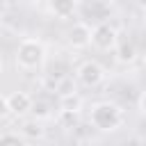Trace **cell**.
I'll return each instance as SVG.
<instances>
[{
	"instance_id": "obj_1",
	"label": "cell",
	"mask_w": 146,
	"mask_h": 146,
	"mask_svg": "<svg viewBox=\"0 0 146 146\" xmlns=\"http://www.w3.org/2000/svg\"><path fill=\"white\" fill-rule=\"evenodd\" d=\"M89 123L98 132H116L123 125V110L112 100H100L91 105Z\"/></svg>"
},
{
	"instance_id": "obj_2",
	"label": "cell",
	"mask_w": 146,
	"mask_h": 146,
	"mask_svg": "<svg viewBox=\"0 0 146 146\" xmlns=\"http://www.w3.org/2000/svg\"><path fill=\"white\" fill-rule=\"evenodd\" d=\"M46 62V46L41 39L25 36L16 48V66L21 71H36Z\"/></svg>"
},
{
	"instance_id": "obj_3",
	"label": "cell",
	"mask_w": 146,
	"mask_h": 146,
	"mask_svg": "<svg viewBox=\"0 0 146 146\" xmlns=\"http://www.w3.org/2000/svg\"><path fill=\"white\" fill-rule=\"evenodd\" d=\"M91 46L98 50H114L119 46V32L112 23L103 21L91 27Z\"/></svg>"
},
{
	"instance_id": "obj_4",
	"label": "cell",
	"mask_w": 146,
	"mask_h": 146,
	"mask_svg": "<svg viewBox=\"0 0 146 146\" xmlns=\"http://www.w3.org/2000/svg\"><path fill=\"white\" fill-rule=\"evenodd\" d=\"M75 78H78V82L84 84V87H98V84L105 80V68H103L96 59H84V62L78 66Z\"/></svg>"
},
{
	"instance_id": "obj_5",
	"label": "cell",
	"mask_w": 146,
	"mask_h": 146,
	"mask_svg": "<svg viewBox=\"0 0 146 146\" xmlns=\"http://www.w3.org/2000/svg\"><path fill=\"white\" fill-rule=\"evenodd\" d=\"M66 39H68V46L75 48V50L89 48L91 46V27L87 23H82V21L80 23H73L71 30H68V34H66Z\"/></svg>"
},
{
	"instance_id": "obj_6",
	"label": "cell",
	"mask_w": 146,
	"mask_h": 146,
	"mask_svg": "<svg viewBox=\"0 0 146 146\" xmlns=\"http://www.w3.org/2000/svg\"><path fill=\"white\" fill-rule=\"evenodd\" d=\"M7 103H9V112L11 116H18L23 119L25 114L32 112V105H34V98L27 94V91H14L7 96Z\"/></svg>"
},
{
	"instance_id": "obj_7",
	"label": "cell",
	"mask_w": 146,
	"mask_h": 146,
	"mask_svg": "<svg viewBox=\"0 0 146 146\" xmlns=\"http://www.w3.org/2000/svg\"><path fill=\"white\" fill-rule=\"evenodd\" d=\"M75 9H78V2H73V0H52V2L48 5V11H50L55 18H59V21L71 18V16L75 14Z\"/></svg>"
},
{
	"instance_id": "obj_8",
	"label": "cell",
	"mask_w": 146,
	"mask_h": 146,
	"mask_svg": "<svg viewBox=\"0 0 146 146\" xmlns=\"http://www.w3.org/2000/svg\"><path fill=\"white\" fill-rule=\"evenodd\" d=\"M82 110V96L75 91V94H68V96H59V114H71V116H78Z\"/></svg>"
},
{
	"instance_id": "obj_9",
	"label": "cell",
	"mask_w": 146,
	"mask_h": 146,
	"mask_svg": "<svg viewBox=\"0 0 146 146\" xmlns=\"http://www.w3.org/2000/svg\"><path fill=\"white\" fill-rule=\"evenodd\" d=\"M114 52H116V62L119 64H132L137 59V48H135L132 41H119Z\"/></svg>"
},
{
	"instance_id": "obj_10",
	"label": "cell",
	"mask_w": 146,
	"mask_h": 146,
	"mask_svg": "<svg viewBox=\"0 0 146 146\" xmlns=\"http://www.w3.org/2000/svg\"><path fill=\"white\" fill-rule=\"evenodd\" d=\"M23 137H30V139H41L43 137V128H41V121H25L23 123Z\"/></svg>"
},
{
	"instance_id": "obj_11",
	"label": "cell",
	"mask_w": 146,
	"mask_h": 146,
	"mask_svg": "<svg viewBox=\"0 0 146 146\" xmlns=\"http://www.w3.org/2000/svg\"><path fill=\"white\" fill-rule=\"evenodd\" d=\"M0 146H27V139L23 135H16V132H2Z\"/></svg>"
},
{
	"instance_id": "obj_12",
	"label": "cell",
	"mask_w": 146,
	"mask_h": 146,
	"mask_svg": "<svg viewBox=\"0 0 146 146\" xmlns=\"http://www.w3.org/2000/svg\"><path fill=\"white\" fill-rule=\"evenodd\" d=\"M32 112H34L36 121H41V119L50 116V103H48V100H34V105H32Z\"/></svg>"
},
{
	"instance_id": "obj_13",
	"label": "cell",
	"mask_w": 146,
	"mask_h": 146,
	"mask_svg": "<svg viewBox=\"0 0 146 146\" xmlns=\"http://www.w3.org/2000/svg\"><path fill=\"white\" fill-rule=\"evenodd\" d=\"M7 116H11V112H9V103H7V96L0 94V121H5Z\"/></svg>"
},
{
	"instance_id": "obj_14",
	"label": "cell",
	"mask_w": 146,
	"mask_h": 146,
	"mask_svg": "<svg viewBox=\"0 0 146 146\" xmlns=\"http://www.w3.org/2000/svg\"><path fill=\"white\" fill-rule=\"evenodd\" d=\"M137 110H139L141 116H146V91L139 96V100H137Z\"/></svg>"
},
{
	"instance_id": "obj_15",
	"label": "cell",
	"mask_w": 146,
	"mask_h": 146,
	"mask_svg": "<svg viewBox=\"0 0 146 146\" xmlns=\"http://www.w3.org/2000/svg\"><path fill=\"white\" fill-rule=\"evenodd\" d=\"M139 7H141V9H146V0H141V2H139Z\"/></svg>"
},
{
	"instance_id": "obj_16",
	"label": "cell",
	"mask_w": 146,
	"mask_h": 146,
	"mask_svg": "<svg viewBox=\"0 0 146 146\" xmlns=\"http://www.w3.org/2000/svg\"><path fill=\"white\" fill-rule=\"evenodd\" d=\"M2 64H5V62H2V55H0V71H2Z\"/></svg>"
}]
</instances>
